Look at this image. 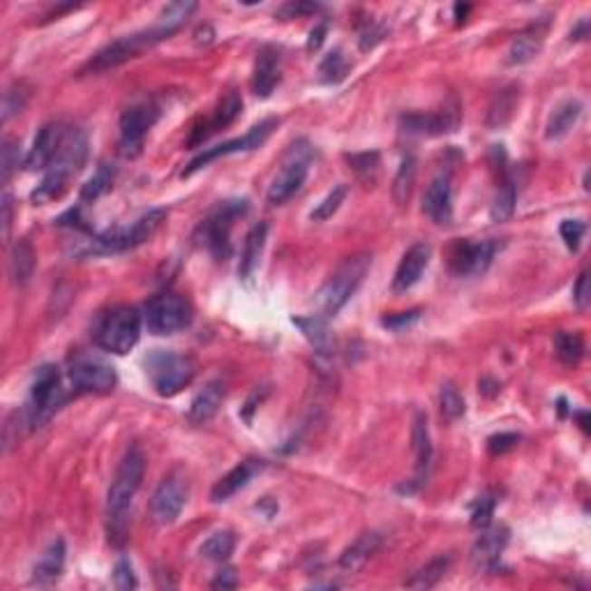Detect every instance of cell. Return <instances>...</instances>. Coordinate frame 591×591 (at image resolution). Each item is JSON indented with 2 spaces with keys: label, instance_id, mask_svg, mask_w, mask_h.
Listing matches in <instances>:
<instances>
[{
  "label": "cell",
  "instance_id": "cell-1",
  "mask_svg": "<svg viewBox=\"0 0 591 591\" xmlns=\"http://www.w3.org/2000/svg\"><path fill=\"white\" fill-rule=\"evenodd\" d=\"M143 474H146V455L139 446H132L121 460V467H118L107 497L109 540L113 546H122L128 540L130 513H132L134 497L141 488Z\"/></svg>",
  "mask_w": 591,
  "mask_h": 591
},
{
  "label": "cell",
  "instance_id": "cell-2",
  "mask_svg": "<svg viewBox=\"0 0 591 591\" xmlns=\"http://www.w3.org/2000/svg\"><path fill=\"white\" fill-rule=\"evenodd\" d=\"M86 158H88L86 132L79 128H67L65 139H63L61 148H58L56 158H53V162L49 164L44 179H42V183L37 185V189L33 192V201H35V204H46V201H53L58 199V197H63L70 179L82 171Z\"/></svg>",
  "mask_w": 591,
  "mask_h": 591
},
{
  "label": "cell",
  "instance_id": "cell-3",
  "mask_svg": "<svg viewBox=\"0 0 591 591\" xmlns=\"http://www.w3.org/2000/svg\"><path fill=\"white\" fill-rule=\"evenodd\" d=\"M141 319L143 316L132 305H116L107 310L95 326L97 347L116 356L132 352L141 335Z\"/></svg>",
  "mask_w": 591,
  "mask_h": 591
},
{
  "label": "cell",
  "instance_id": "cell-4",
  "mask_svg": "<svg viewBox=\"0 0 591 591\" xmlns=\"http://www.w3.org/2000/svg\"><path fill=\"white\" fill-rule=\"evenodd\" d=\"M146 373L150 377V383L162 398H174L189 386L197 374V365L189 356L176 352H164V349H155L150 356L146 358Z\"/></svg>",
  "mask_w": 591,
  "mask_h": 591
},
{
  "label": "cell",
  "instance_id": "cell-5",
  "mask_svg": "<svg viewBox=\"0 0 591 591\" xmlns=\"http://www.w3.org/2000/svg\"><path fill=\"white\" fill-rule=\"evenodd\" d=\"M164 218H167V210L164 208L148 210L146 215L134 219L130 227H116V229H109L104 234L95 236L91 250L100 252V255H116V252L134 250V247L146 243L160 229Z\"/></svg>",
  "mask_w": 591,
  "mask_h": 591
},
{
  "label": "cell",
  "instance_id": "cell-6",
  "mask_svg": "<svg viewBox=\"0 0 591 591\" xmlns=\"http://www.w3.org/2000/svg\"><path fill=\"white\" fill-rule=\"evenodd\" d=\"M143 324L153 335H174L192 324V305L179 294H158L143 307Z\"/></svg>",
  "mask_w": 591,
  "mask_h": 591
},
{
  "label": "cell",
  "instance_id": "cell-7",
  "mask_svg": "<svg viewBox=\"0 0 591 591\" xmlns=\"http://www.w3.org/2000/svg\"><path fill=\"white\" fill-rule=\"evenodd\" d=\"M370 266H373V257L358 255L344 261V264L333 273L331 280H328L322 289V307L326 315H337L342 307L352 301V296L356 294L358 286L365 280Z\"/></svg>",
  "mask_w": 591,
  "mask_h": 591
},
{
  "label": "cell",
  "instance_id": "cell-8",
  "mask_svg": "<svg viewBox=\"0 0 591 591\" xmlns=\"http://www.w3.org/2000/svg\"><path fill=\"white\" fill-rule=\"evenodd\" d=\"M67 392L61 383V373L56 365H42L35 373L31 388V402H28V423L33 428H42L46 421H52L53 413L65 404Z\"/></svg>",
  "mask_w": 591,
  "mask_h": 591
},
{
  "label": "cell",
  "instance_id": "cell-9",
  "mask_svg": "<svg viewBox=\"0 0 591 591\" xmlns=\"http://www.w3.org/2000/svg\"><path fill=\"white\" fill-rule=\"evenodd\" d=\"M162 40H164L162 33H160L155 26L146 28V31L141 33H134V35L121 37V40L104 46L102 52H97L95 56H92V61L83 67L82 74H100V72L113 70V67L132 61V58H137L143 49L158 44V42Z\"/></svg>",
  "mask_w": 591,
  "mask_h": 591
},
{
  "label": "cell",
  "instance_id": "cell-10",
  "mask_svg": "<svg viewBox=\"0 0 591 591\" xmlns=\"http://www.w3.org/2000/svg\"><path fill=\"white\" fill-rule=\"evenodd\" d=\"M305 141H301L298 146L291 148L289 158H286L285 167L280 169V174L273 179L268 188V201L270 204H286L298 189L303 188L310 171V148H303Z\"/></svg>",
  "mask_w": 591,
  "mask_h": 591
},
{
  "label": "cell",
  "instance_id": "cell-11",
  "mask_svg": "<svg viewBox=\"0 0 591 591\" xmlns=\"http://www.w3.org/2000/svg\"><path fill=\"white\" fill-rule=\"evenodd\" d=\"M160 116V107L153 102L132 104L121 118V153L125 158H137L143 141Z\"/></svg>",
  "mask_w": 591,
  "mask_h": 591
},
{
  "label": "cell",
  "instance_id": "cell-12",
  "mask_svg": "<svg viewBox=\"0 0 591 591\" xmlns=\"http://www.w3.org/2000/svg\"><path fill=\"white\" fill-rule=\"evenodd\" d=\"M247 213V201H225L204 222V243L218 259H227L231 255V227L234 219Z\"/></svg>",
  "mask_w": 591,
  "mask_h": 591
},
{
  "label": "cell",
  "instance_id": "cell-13",
  "mask_svg": "<svg viewBox=\"0 0 591 591\" xmlns=\"http://www.w3.org/2000/svg\"><path fill=\"white\" fill-rule=\"evenodd\" d=\"M276 128H277L276 118H268V121H261L259 125H255V128H252L247 134H243V137L231 139V141L227 143H219V146L215 148H206L204 153H199L192 162H189V167L185 169V176L199 171L201 167H206V164H210L218 158H227V155H234V153H245V150H255V148L264 146L266 139L273 134V130Z\"/></svg>",
  "mask_w": 591,
  "mask_h": 591
},
{
  "label": "cell",
  "instance_id": "cell-14",
  "mask_svg": "<svg viewBox=\"0 0 591 591\" xmlns=\"http://www.w3.org/2000/svg\"><path fill=\"white\" fill-rule=\"evenodd\" d=\"M188 480L180 474H171L160 483L155 489L153 499H150V515L158 525L167 527L174 525L179 520V515L183 513L185 504H188Z\"/></svg>",
  "mask_w": 591,
  "mask_h": 591
},
{
  "label": "cell",
  "instance_id": "cell-15",
  "mask_svg": "<svg viewBox=\"0 0 591 591\" xmlns=\"http://www.w3.org/2000/svg\"><path fill=\"white\" fill-rule=\"evenodd\" d=\"M460 104L449 100L439 111L432 113H409L402 118V128L407 134H421V137H439V134L455 132L460 125Z\"/></svg>",
  "mask_w": 591,
  "mask_h": 591
},
{
  "label": "cell",
  "instance_id": "cell-16",
  "mask_svg": "<svg viewBox=\"0 0 591 591\" xmlns=\"http://www.w3.org/2000/svg\"><path fill=\"white\" fill-rule=\"evenodd\" d=\"M70 382L79 392H111L116 388V370L97 358H79L70 367Z\"/></svg>",
  "mask_w": 591,
  "mask_h": 591
},
{
  "label": "cell",
  "instance_id": "cell-17",
  "mask_svg": "<svg viewBox=\"0 0 591 591\" xmlns=\"http://www.w3.org/2000/svg\"><path fill=\"white\" fill-rule=\"evenodd\" d=\"M499 245L495 240H480V243H464L455 245L451 255V268L455 276H483L495 259Z\"/></svg>",
  "mask_w": 591,
  "mask_h": 591
},
{
  "label": "cell",
  "instance_id": "cell-18",
  "mask_svg": "<svg viewBox=\"0 0 591 591\" xmlns=\"http://www.w3.org/2000/svg\"><path fill=\"white\" fill-rule=\"evenodd\" d=\"M430 257H432V247L428 243H416L404 252L402 261H400L395 277H392V291L395 294H407L418 280L423 277L425 268L430 266Z\"/></svg>",
  "mask_w": 591,
  "mask_h": 591
},
{
  "label": "cell",
  "instance_id": "cell-19",
  "mask_svg": "<svg viewBox=\"0 0 591 591\" xmlns=\"http://www.w3.org/2000/svg\"><path fill=\"white\" fill-rule=\"evenodd\" d=\"M67 128L61 125V122H52V125H44V128L37 132L35 141H33V148L26 155V169L28 171H46L49 164L56 158L58 148H61L63 139H65Z\"/></svg>",
  "mask_w": 591,
  "mask_h": 591
},
{
  "label": "cell",
  "instance_id": "cell-20",
  "mask_svg": "<svg viewBox=\"0 0 591 591\" xmlns=\"http://www.w3.org/2000/svg\"><path fill=\"white\" fill-rule=\"evenodd\" d=\"M423 213L437 225H451L453 222V185L451 174H439L430 183L423 197Z\"/></svg>",
  "mask_w": 591,
  "mask_h": 591
},
{
  "label": "cell",
  "instance_id": "cell-21",
  "mask_svg": "<svg viewBox=\"0 0 591 591\" xmlns=\"http://www.w3.org/2000/svg\"><path fill=\"white\" fill-rule=\"evenodd\" d=\"M546 33H547V21H538V24H534V26L518 33V35L510 40L509 52H506V63H509V65H525V63L534 61V58L540 53V49H543Z\"/></svg>",
  "mask_w": 591,
  "mask_h": 591
},
{
  "label": "cell",
  "instance_id": "cell-22",
  "mask_svg": "<svg viewBox=\"0 0 591 591\" xmlns=\"http://www.w3.org/2000/svg\"><path fill=\"white\" fill-rule=\"evenodd\" d=\"M506 546H509V529L506 527H495V529H483V534L479 536V540L474 543L471 550V559L479 568L485 571H495L499 566L501 555H504Z\"/></svg>",
  "mask_w": 591,
  "mask_h": 591
},
{
  "label": "cell",
  "instance_id": "cell-23",
  "mask_svg": "<svg viewBox=\"0 0 591 591\" xmlns=\"http://www.w3.org/2000/svg\"><path fill=\"white\" fill-rule=\"evenodd\" d=\"M412 446L413 453H416V488L428 480L430 467H432V439H430V428H428V416L423 412H418L416 418H413V428H412Z\"/></svg>",
  "mask_w": 591,
  "mask_h": 591
},
{
  "label": "cell",
  "instance_id": "cell-24",
  "mask_svg": "<svg viewBox=\"0 0 591 591\" xmlns=\"http://www.w3.org/2000/svg\"><path fill=\"white\" fill-rule=\"evenodd\" d=\"M382 543H383V536L379 534V531H365V534H361L356 540H354L352 546L340 555V568L347 573L361 571L363 566L377 555Z\"/></svg>",
  "mask_w": 591,
  "mask_h": 591
},
{
  "label": "cell",
  "instance_id": "cell-25",
  "mask_svg": "<svg viewBox=\"0 0 591 591\" xmlns=\"http://www.w3.org/2000/svg\"><path fill=\"white\" fill-rule=\"evenodd\" d=\"M277 83H280V52L273 46H264L257 56L252 88L257 97H270Z\"/></svg>",
  "mask_w": 591,
  "mask_h": 591
},
{
  "label": "cell",
  "instance_id": "cell-26",
  "mask_svg": "<svg viewBox=\"0 0 591 591\" xmlns=\"http://www.w3.org/2000/svg\"><path fill=\"white\" fill-rule=\"evenodd\" d=\"M65 540L63 538H53L49 543L44 552L37 559L35 568H33V582L40 586L53 585L58 577L63 576V568H65Z\"/></svg>",
  "mask_w": 591,
  "mask_h": 591
},
{
  "label": "cell",
  "instance_id": "cell-27",
  "mask_svg": "<svg viewBox=\"0 0 591 591\" xmlns=\"http://www.w3.org/2000/svg\"><path fill=\"white\" fill-rule=\"evenodd\" d=\"M261 467H264V464L257 462V460H247V462H240L238 467H234V470H231L229 474L225 476V479L215 483L213 492H210V499H213L215 504L231 499L236 492H240V489L250 485V480L255 479L257 474H259Z\"/></svg>",
  "mask_w": 591,
  "mask_h": 591
},
{
  "label": "cell",
  "instance_id": "cell-28",
  "mask_svg": "<svg viewBox=\"0 0 591 591\" xmlns=\"http://www.w3.org/2000/svg\"><path fill=\"white\" fill-rule=\"evenodd\" d=\"M225 400V383L215 379V382H208L204 388H201L197 395H194L192 404H189V421L197 425L208 423L210 418L218 413L219 404Z\"/></svg>",
  "mask_w": 591,
  "mask_h": 591
},
{
  "label": "cell",
  "instance_id": "cell-29",
  "mask_svg": "<svg viewBox=\"0 0 591 591\" xmlns=\"http://www.w3.org/2000/svg\"><path fill=\"white\" fill-rule=\"evenodd\" d=\"M294 326L301 328L305 340L316 349L319 356H331L333 349H335V340H333V333L324 316H296Z\"/></svg>",
  "mask_w": 591,
  "mask_h": 591
},
{
  "label": "cell",
  "instance_id": "cell-30",
  "mask_svg": "<svg viewBox=\"0 0 591 591\" xmlns=\"http://www.w3.org/2000/svg\"><path fill=\"white\" fill-rule=\"evenodd\" d=\"M266 238H268V225H266V222H259V225L252 227L247 238H245L243 255H240V266H238V276L243 277V280H250V277L255 276L261 255H264Z\"/></svg>",
  "mask_w": 591,
  "mask_h": 591
},
{
  "label": "cell",
  "instance_id": "cell-31",
  "mask_svg": "<svg viewBox=\"0 0 591 591\" xmlns=\"http://www.w3.org/2000/svg\"><path fill=\"white\" fill-rule=\"evenodd\" d=\"M580 116H582V104L577 102V100H566V102H561L559 107L552 111L550 121H547L546 137L550 139V141L564 139L566 134L576 128V122L580 121Z\"/></svg>",
  "mask_w": 591,
  "mask_h": 591
},
{
  "label": "cell",
  "instance_id": "cell-32",
  "mask_svg": "<svg viewBox=\"0 0 591 591\" xmlns=\"http://www.w3.org/2000/svg\"><path fill=\"white\" fill-rule=\"evenodd\" d=\"M518 102H520V88L509 86L504 91H499L489 104L488 111V128L489 130H499L504 128L506 122L513 118L515 109H518Z\"/></svg>",
  "mask_w": 591,
  "mask_h": 591
},
{
  "label": "cell",
  "instance_id": "cell-33",
  "mask_svg": "<svg viewBox=\"0 0 591 591\" xmlns=\"http://www.w3.org/2000/svg\"><path fill=\"white\" fill-rule=\"evenodd\" d=\"M451 561H453L451 559V555H443V557H437V559L428 561L423 568H418V571L404 582V586H409V589H432V586H437L439 582L443 580V576L449 573Z\"/></svg>",
  "mask_w": 591,
  "mask_h": 591
},
{
  "label": "cell",
  "instance_id": "cell-34",
  "mask_svg": "<svg viewBox=\"0 0 591 591\" xmlns=\"http://www.w3.org/2000/svg\"><path fill=\"white\" fill-rule=\"evenodd\" d=\"M515 204H518V188H515V180L509 174H504L499 189L495 194V201H492V208H489L492 222H506V219L513 218Z\"/></svg>",
  "mask_w": 591,
  "mask_h": 591
},
{
  "label": "cell",
  "instance_id": "cell-35",
  "mask_svg": "<svg viewBox=\"0 0 591 591\" xmlns=\"http://www.w3.org/2000/svg\"><path fill=\"white\" fill-rule=\"evenodd\" d=\"M240 109H243V100H240L238 92L236 91L227 92V95L222 97V102L218 104V109H215V116L210 118L208 125H206L204 139L208 137V134L218 132V130L229 128L231 122L240 116Z\"/></svg>",
  "mask_w": 591,
  "mask_h": 591
},
{
  "label": "cell",
  "instance_id": "cell-36",
  "mask_svg": "<svg viewBox=\"0 0 591 591\" xmlns=\"http://www.w3.org/2000/svg\"><path fill=\"white\" fill-rule=\"evenodd\" d=\"M33 270H35V252H33L28 240H19L10 257L12 277H15L16 285H26L33 277Z\"/></svg>",
  "mask_w": 591,
  "mask_h": 591
},
{
  "label": "cell",
  "instance_id": "cell-37",
  "mask_svg": "<svg viewBox=\"0 0 591 591\" xmlns=\"http://www.w3.org/2000/svg\"><path fill=\"white\" fill-rule=\"evenodd\" d=\"M413 183H416V158L407 155V158L402 160V164H400L398 176L392 180V199H395V204H407L413 192Z\"/></svg>",
  "mask_w": 591,
  "mask_h": 591
},
{
  "label": "cell",
  "instance_id": "cell-38",
  "mask_svg": "<svg viewBox=\"0 0 591 591\" xmlns=\"http://www.w3.org/2000/svg\"><path fill=\"white\" fill-rule=\"evenodd\" d=\"M555 352L561 363L577 365L582 361V356H585V340H582L580 333L561 331L555 335Z\"/></svg>",
  "mask_w": 591,
  "mask_h": 591
},
{
  "label": "cell",
  "instance_id": "cell-39",
  "mask_svg": "<svg viewBox=\"0 0 591 591\" xmlns=\"http://www.w3.org/2000/svg\"><path fill=\"white\" fill-rule=\"evenodd\" d=\"M113 179H116V169L111 164H100L92 179L82 188V201H97L107 192H111Z\"/></svg>",
  "mask_w": 591,
  "mask_h": 591
},
{
  "label": "cell",
  "instance_id": "cell-40",
  "mask_svg": "<svg viewBox=\"0 0 591 591\" xmlns=\"http://www.w3.org/2000/svg\"><path fill=\"white\" fill-rule=\"evenodd\" d=\"M236 547V534L234 531H215L208 540H206L204 546L199 547V555L204 559L210 561H225L229 559L231 552Z\"/></svg>",
  "mask_w": 591,
  "mask_h": 591
},
{
  "label": "cell",
  "instance_id": "cell-41",
  "mask_svg": "<svg viewBox=\"0 0 591 591\" xmlns=\"http://www.w3.org/2000/svg\"><path fill=\"white\" fill-rule=\"evenodd\" d=\"M347 72H349L347 58H344L342 49H335V52L328 53V56L322 61V65H319V79H322L324 83H340L342 79L347 77Z\"/></svg>",
  "mask_w": 591,
  "mask_h": 591
},
{
  "label": "cell",
  "instance_id": "cell-42",
  "mask_svg": "<svg viewBox=\"0 0 591 591\" xmlns=\"http://www.w3.org/2000/svg\"><path fill=\"white\" fill-rule=\"evenodd\" d=\"M439 404H441V416L446 418V421H458V418L464 416V398L455 383H443L441 395H439Z\"/></svg>",
  "mask_w": 591,
  "mask_h": 591
},
{
  "label": "cell",
  "instance_id": "cell-43",
  "mask_svg": "<svg viewBox=\"0 0 591 591\" xmlns=\"http://www.w3.org/2000/svg\"><path fill=\"white\" fill-rule=\"evenodd\" d=\"M347 194H349L347 185H335V188H333L331 192L324 197L322 204H319L315 210H312V219H315V222H326V219H331L333 215L340 210V206L344 204Z\"/></svg>",
  "mask_w": 591,
  "mask_h": 591
},
{
  "label": "cell",
  "instance_id": "cell-44",
  "mask_svg": "<svg viewBox=\"0 0 591 591\" xmlns=\"http://www.w3.org/2000/svg\"><path fill=\"white\" fill-rule=\"evenodd\" d=\"M495 497L492 495H483L476 499L474 509H471V527L474 529H488L489 525H492V515H495Z\"/></svg>",
  "mask_w": 591,
  "mask_h": 591
},
{
  "label": "cell",
  "instance_id": "cell-45",
  "mask_svg": "<svg viewBox=\"0 0 591 591\" xmlns=\"http://www.w3.org/2000/svg\"><path fill=\"white\" fill-rule=\"evenodd\" d=\"M585 231H586V225L585 222H580V219H564L559 227L561 238H564L566 247H568L571 252L580 250V243H582V238H585Z\"/></svg>",
  "mask_w": 591,
  "mask_h": 591
},
{
  "label": "cell",
  "instance_id": "cell-46",
  "mask_svg": "<svg viewBox=\"0 0 591 591\" xmlns=\"http://www.w3.org/2000/svg\"><path fill=\"white\" fill-rule=\"evenodd\" d=\"M383 35H386V26H383L382 21L367 19L361 28V40H358L361 42V52H370V49H374V46L383 40Z\"/></svg>",
  "mask_w": 591,
  "mask_h": 591
},
{
  "label": "cell",
  "instance_id": "cell-47",
  "mask_svg": "<svg viewBox=\"0 0 591 591\" xmlns=\"http://www.w3.org/2000/svg\"><path fill=\"white\" fill-rule=\"evenodd\" d=\"M19 141L15 139H5L3 141V183L12 179V174L16 171L21 162V150H19Z\"/></svg>",
  "mask_w": 591,
  "mask_h": 591
},
{
  "label": "cell",
  "instance_id": "cell-48",
  "mask_svg": "<svg viewBox=\"0 0 591 591\" xmlns=\"http://www.w3.org/2000/svg\"><path fill=\"white\" fill-rule=\"evenodd\" d=\"M349 164L354 167L356 174H361L363 179H370L377 174L379 169V153H356V155H347Z\"/></svg>",
  "mask_w": 591,
  "mask_h": 591
},
{
  "label": "cell",
  "instance_id": "cell-49",
  "mask_svg": "<svg viewBox=\"0 0 591 591\" xmlns=\"http://www.w3.org/2000/svg\"><path fill=\"white\" fill-rule=\"evenodd\" d=\"M26 102H28L26 91H21V88H12V91H7L5 100H3V122H7L12 116L24 111Z\"/></svg>",
  "mask_w": 591,
  "mask_h": 591
},
{
  "label": "cell",
  "instance_id": "cell-50",
  "mask_svg": "<svg viewBox=\"0 0 591 591\" xmlns=\"http://www.w3.org/2000/svg\"><path fill=\"white\" fill-rule=\"evenodd\" d=\"M113 585H116V589H121V591L137 589V585H139L137 576H134L132 564H130L125 557H122V559H118L116 571H113Z\"/></svg>",
  "mask_w": 591,
  "mask_h": 591
},
{
  "label": "cell",
  "instance_id": "cell-51",
  "mask_svg": "<svg viewBox=\"0 0 591 591\" xmlns=\"http://www.w3.org/2000/svg\"><path fill=\"white\" fill-rule=\"evenodd\" d=\"M518 443H520V434L501 432V434H495V437L488 439V449L492 455H504V453H509V451H513Z\"/></svg>",
  "mask_w": 591,
  "mask_h": 591
},
{
  "label": "cell",
  "instance_id": "cell-52",
  "mask_svg": "<svg viewBox=\"0 0 591 591\" xmlns=\"http://www.w3.org/2000/svg\"><path fill=\"white\" fill-rule=\"evenodd\" d=\"M573 301H576L577 310H586V307H589L591 291H589V273H586V270H582L576 286H573Z\"/></svg>",
  "mask_w": 591,
  "mask_h": 591
},
{
  "label": "cell",
  "instance_id": "cell-53",
  "mask_svg": "<svg viewBox=\"0 0 591 591\" xmlns=\"http://www.w3.org/2000/svg\"><path fill=\"white\" fill-rule=\"evenodd\" d=\"M315 12H319V5H315V3H286V5H282L277 10V16H282V19H298V16L315 15Z\"/></svg>",
  "mask_w": 591,
  "mask_h": 591
},
{
  "label": "cell",
  "instance_id": "cell-54",
  "mask_svg": "<svg viewBox=\"0 0 591 591\" xmlns=\"http://www.w3.org/2000/svg\"><path fill=\"white\" fill-rule=\"evenodd\" d=\"M418 316H421V310L400 312V315L386 316V319H383V326L392 328V331H402V328L412 326L413 322H418Z\"/></svg>",
  "mask_w": 591,
  "mask_h": 591
},
{
  "label": "cell",
  "instance_id": "cell-55",
  "mask_svg": "<svg viewBox=\"0 0 591 591\" xmlns=\"http://www.w3.org/2000/svg\"><path fill=\"white\" fill-rule=\"evenodd\" d=\"M238 585V580H236V573L234 568H225V571L219 573L218 577L213 580V589H234V586Z\"/></svg>",
  "mask_w": 591,
  "mask_h": 591
},
{
  "label": "cell",
  "instance_id": "cell-56",
  "mask_svg": "<svg viewBox=\"0 0 591 591\" xmlns=\"http://www.w3.org/2000/svg\"><path fill=\"white\" fill-rule=\"evenodd\" d=\"M12 197L10 194H5L3 197V236L5 238H10V229H12V218H15V213H12Z\"/></svg>",
  "mask_w": 591,
  "mask_h": 591
},
{
  "label": "cell",
  "instance_id": "cell-57",
  "mask_svg": "<svg viewBox=\"0 0 591 591\" xmlns=\"http://www.w3.org/2000/svg\"><path fill=\"white\" fill-rule=\"evenodd\" d=\"M324 35H326V24L316 26L315 31L310 33V42H307V46H310V49H319V46L324 44Z\"/></svg>",
  "mask_w": 591,
  "mask_h": 591
},
{
  "label": "cell",
  "instance_id": "cell-58",
  "mask_svg": "<svg viewBox=\"0 0 591 591\" xmlns=\"http://www.w3.org/2000/svg\"><path fill=\"white\" fill-rule=\"evenodd\" d=\"M586 35H589V21L582 19L580 24H577V26L573 28V31H571V40H573V42L586 40Z\"/></svg>",
  "mask_w": 591,
  "mask_h": 591
},
{
  "label": "cell",
  "instance_id": "cell-59",
  "mask_svg": "<svg viewBox=\"0 0 591 591\" xmlns=\"http://www.w3.org/2000/svg\"><path fill=\"white\" fill-rule=\"evenodd\" d=\"M577 418H580V428L586 432V430H589V425H586V413H577Z\"/></svg>",
  "mask_w": 591,
  "mask_h": 591
}]
</instances>
